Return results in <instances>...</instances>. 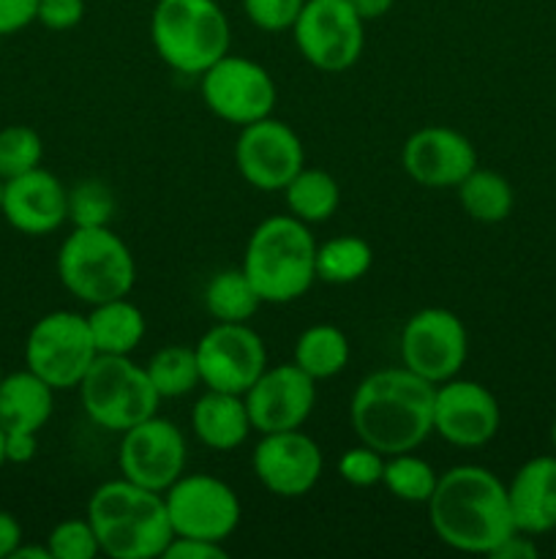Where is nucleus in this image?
Returning a JSON list of instances; mask_svg holds the SVG:
<instances>
[{"mask_svg": "<svg viewBox=\"0 0 556 559\" xmlns=\"http://www.w3.org/2000/svg\"><path fill=\"white\" fill-rule=\"evenodd\" d=\"M150 38L169 69L200 76L229 55L232 31L218 0H156Z\"/></svg>", "mask_w": 556, "mask_h": 559, "instance_id": "nucleus-5", "label": "nucleus"}, {"mask_svg": "<svg viewBox=\"0 0 556 559\" xmlns=\"http://www.w3.org/2000/svg\"><path fill=\"white\" fill-rule=\"evenodd\" d=\"M401 167L425 189H456L478 167V151L450 126H425L403 142Z\"/></svg>", "mask_w": 556, "mask_h": 559, "instance_id": "nucleus-19", "label": "nucleus"}, {"mask_svg": "<svg viewBox=\"0 0 556 559\" xmlns=\"http://www.w3.org/2000/svg\"><path fill=\"white\" fill-rule=\"evenodd\" d=\"M98 358L87 317L76 311H49L31 328L25 342V369L55 391L80 388L82 377Z\"/></svg>", "mask_w": 556, "mask_h": 559, "instance_id": "nucleus-8", "label": "nucleus"}, {"mask_svg": "<svg viewBox=\"0 0 556 559\" xmlns=\"http://www.w3.org/2000/svg\"><path fill=\"white\" fill-rule=\"evenodd\" d=\"M434 382L407 366L374 371L352 393L354 435L385 456L414 451L434 431Z\"/></svg>", "mask_w": 556, "mask_h": 559, "instance_id": "nucleus-2", "label": "nucleus"}, {"mask_svg": "<svg viewBox=\"0 0 556 559\" xmlns=\"http://www.w3.org/2000/svg\"><path fill=\"white\" fill-rule=\"evenodd\" d=\"M507 500L518 533L534 538L556 530V453L521 464L507 486Z\"/></svg>", "mask_w": 556, "mask_h": 559, "instance_id": "nucleus-21", "label": "nucleus"}, {"mask_svg": "<svg viewBox=\"0 0 556 559\" xmlns=\"http://www.w3.org/2000/svg\"><path fill=\"white\" fill-rule=\"evenodd\" d=\"M374 251L358 235H338L316 246V278L327 284H354L371 271Z\"/></svg>", "mask_w": 556, "mask_h": 559, "instance_id": "nucleus-29", "label": "nucleus"}, {"mask_svg": "<svg viewBox=\"0 0 556 559\" xmlns=\"http://www.w3.org/2000/svg\"><path fill=\"white\" fill-rule=\"evenodd\" d=\"M425 506L436 538L456 551L488 557L516 533L507 486L478 464H458L442 473Z\"/></svg>", "mask_w": 556, "mask_h": 559, "instance_id": "nucleus-1", "label": "nucleus"}, {"mask_svg": "<svg viewBox=\"0 0 556 559\" xmlns=\"http://www.w3.org/2000/svg\"><path fill=\"white\" fill-rule=\"evenodd\" d=\"M436 469L431 467L425 459L414 456L412 451L392 453L385 459V473H382V484L387 486L396 500L412 502V506H423L431 500L436 489Z\"/></svg>", "mask_w": 556, "mask_h": 559, "instance_id": "nucleus-31", "label": "nucleus"}, {"mask_svg": "<svg viewBox=\"0 0 556 559\" xmlns=\"http://www.w3.org/2000/svg\"><path fill=\"white\" fill-rule=\"evenodd\" d=\"M200 93L216 118L240 129L270 118L278 102V87L270 71L256 60L232 52L200 74Z\"/></svg>", "mask_w": 556, "mask_h": 559, "instance_id": "nucleus-10", "label": "nucleus"}, {"mask_svg": "<svg viewBox=\"0 0 556 559\" xmlns=\"http://www.w3.org/2000/svg\"><path fill=\"white\" fill-rule=\"evenodd\" d=\"M316 240L292 213L256 224L245 243L243 273L262 304H292L316 282Z\"/></svg>", "mask_w": 556, "mask_h": 559, "instance_id": "nucleus-4", "label": "nucleus"}, {"mask_svg": "<svg viewBox=\"0 0 556 559\" xmlns=\"http://www.w3.org/2000/svg\"><path fill=\"white\" fill-rule=\"evenodd\" d=\"M251 464H254V475L259 478V484L270 495L298 500L319 484L325 459H322V448L309 435H303L300 429H289L262 435Z\"/></svg>", "mask_w": 556, "mask_h": 559, "instance_id": "nucleus-16", "label": "nucleus"}, {"mask_svg": "<svg viewBox=\"0 0 556 559\" xmlns=\"http://www.w3.org/2000/svg\"><path fill=\"white\" fill-rule=\"evenodd\" d=\"M251 426L259 435L303 429L316 404V380L298 364L267 366L259 380L243 393Z\"/></svg>", "mask_w": 556, "mask_h": 559, "instance_id": "nucleus-17", "label": "nucleus"}, {"mask_svg": "<svg viewBox=\"0 0 556 559\" xmlns=\"http://www.w3.org/2000/svg\"><path fill=\"white\" fill-rule=\"evenodd\" d=\"M145 369L161 399L189 396L196 385H202L194 347H183V344H167V347H161L147 360Z\"/></svg>", "mask_w": 556, "mask_h": 559, "instance_id": "nucleus-30", "label": "nucleus"}, {"mask_svg": "<svg viewBox=\"0 0 556 559\" xmlns=\"http://www.w3.org/2000/svg\"><path fill=\"white\" fill-rule=\"evenodd\" d=\"M5 464V431L0 429V469H3Z\"/></svg>", "mask_w": 556, "mask_h": 559, "instance_id": "nucleus-45", "label": "nucleus"}, {"mask_svg": "<svg viewBox=\"0 0 556 559\" xmlns=\"http://www.w3.org/2000/svg\"><path fill=\"white\" fill-rule=\"evenodd\" d=\"M554 551H556V549H554Z\"/></svg>", "mask_w": 556, "mask_h": 559, "instance_id": "nucleus-49", "label": "nucleus"}, {"mask_svg": "<svg viewBox=\"0 0 556 559\" xmlns=\"http://www.w3.org/2000/svg\"><path fill=\"white\" fill-rule=\"evenodd\" d=\"M262 298L243 267L216 273L205 287V309L216 322H249L259 309Z\"/></svg>", "mask_w": 556, "mask_h": 559, "instance_id": "nucleus-28", "label": "nucleus"}, {"mask_svg": "<svg viewBox=\"0 0 556 559\" xmlns=\"http://www.w3.org/2000/svg\"><path fill=\"white\" fill-rule=\"evenodd\" d=\"M551 445H554V453H556V420L554 426H551Z\"/></svg>", "mask_w": 556, "mask_h": 559, "instance_id": "nucleus-46", "label": "nucleus"}, {"mask_svg": "<svg viewBox=\"0 0 556 559\" xmlns=\"http://www.w3.org/2000/svg\"><path fill=\"white\" fill-rule=\"evenodd\" d=\"M164 557L167 559H227V549H223V544H216V540L183 538V535H174V538L169 540Z\"/></svg>", "mask_w": 556, "mask_h": 559, "instance_id": "nucleus-38", "label": "nucleus"}, {"mask_svg": "<svg viewBox=\"0 0 556 559\" xmlns=\"http://www.w3.org/2000/svg\"><path fill=\"white\" fill-rule=\"evenodd\" d=\"M191 429L202 445L227 453L243 445L254 426L240 393L207 391L191 409Z\"/></svg>", "mask_w": 556, "mask_h": 559, "instance_id": "nucleus-22", "label": "nucleus"}, {"mask_svg": "<svg viewBox=\"0 0 556 559\" xmlns=\"http://www.w3.org/2000/svg\"><path fill=\"white\" fill-rule=\"evenodd\" d=\"M87 519L96 530L101 555L112 559L164 557L174 538L161 491H150L125 478L107 480L93 491Z\"/></svg>", "mask_w": 556, "mask_h": 559, "instance_id": "nucleus-3", "label": "nucleus"}, {"mask_svg": "<svg viewBox=\"0 0 556 559\" xmlns=\"http://www.w3.org/2000/svg\"><path fill=\"white\" fill-rule=\"evenodd\" d=\"M38 16V0H0V36L25 31Z\"/></svg>", "mask_w": 556, "mask_h": 559, "instance_id": "nucleus-39", "label": "nucleus"}, {"mask_svg": "<svg viewBox=\"0 0 556 559\" xmlns=\"http://www.w3.org/2000/svg\"><path fill=\"white\" fill-rule=\"evenodd\" d=\"M289 213L305 224L327 222L341 205V189L325 169L303 167L283 189Z\"/></svg>", "mask_w": 556, "mask_h": 559, "instance_id": "nucleus-27", "label": "nucleus"}, {"mask_svg": "<svg viewBox=\"0 0 556 559\" xmlns=\"http://www.w3.org/2000/svg\"><path fill=\"white\" fill-rule=\"evenodd\" d=\"M292 36L314 69L336 74L352 69L363 55L365 22L349 0H305Z\"/></svg>", "mask_w": 556, "mask_h": 559, "instance_id": "nucleus-9", "label": "nucleus"}, {"mask_svg": "<svg viewBox=\"0 0 556 559\" xmlns=\"http://www.w3.org/2000/svg\"><path fill=\"white\" fill-rule=\"evenodd\" d=\"M501 409L494 393L474 380L439 382L434 396V431L456 448H483L496 437Z\"/></svg>", "mask_w": 556, "mask_h": 559, "instance_id": "nucleus-18", "label": "nucleus"}, {"mask_svg": "<svg viewBox=\"0 0 556 559\" xmlns=\"http://www.w3.org/2000/svg\"><path fill=\"white\" fill-rule=\"evenodd\" d=\"M385 459H387L385 453L374 451L371 445L360 442L358 448H349V451L338 459V475H341L349 486L368 489V486L382 484Z\"/></svg>", "mask_w": 556, "mask_h": 559, "instance_id": "nucleus-35", "label": "nucleus"}, {"mask_svg": "<svg viewBox=\"0 0 556 559\" xmlns=\"http://www.w3.org/2000/svg\"><path fill=\"white\" fill-rule=\"evenodd\" d=\"M47 546L52 559H96L101 555V544H98L96 530L87 516L55 524Z\"/></svg>", "mask_w": 556, "mask_h": 559, "instance_id": "nucleus-34", "label": "nucleus"}, {"mask_svg": "<svg viewBox=\"0 0 556 559\" xmlns=\"http://www.w3.org/2000/svg\"><path fill=\"white\" fill-rule=\"evenodd\" d=\"M87 317L98 355H131L147 333V320L129 298H114L93 306Z\"/></svg>", "mask_w": 556, "mask_h": 559, "instance_id": "nucleus-24", "label": "nucleus"}, {"mask_svg": "<svg viewBox=\"0 0 556 559\" xmlns=\"http://www.w3.org/2000/svg\"><path fill=\"white\" fill-rule=\"evenodd\" d=\"M38 435H5V462L27 464L36 456Z\"/></svg>", "mask_w": 556, "mask_h": 559, "instance_id": "nucleus-41", "label": "nucleus"}, {"mask_svg": "<svg viewBox=\"0 0 556 559\" xmlns=\"http://www.w3.org/2000/svg\"><path fill=\"white\" fill-rule=\"evenodd\" d=\"M164 500H167L172 533L183 538L223 544L238 530L243 516L232 486L205 473H183L164 491Z\"/></svg>", "mask_w": 556, "mask_h": 559, "instance_id": "nucleus-11", "label": "nucleus"}, {"mask_svg": "<svg viewBox=\"0 0 556 559\" xmlns=\"http://www.w3.org/2000/svg\"><path fill=\"white\" fill-rule=\"evenodd\" d=\"M58 278L87 306L129 298L136 262L120 235L109 227H74L58 251Z\"/></svg>", "mask_w": 556, "mask_h": 559, "instance_id": "nucleus-6", "label": "nucleus"}, {"mask_svg": "<svg viewBox=\"0 0 556 559\" xmlns=\"http://www.w3.org/2000/svg\"><path fill=\"white\" fill-rule=\"evenodd\" d=\"M185 437L172 420L153 418L123 431L118 448L120 475L150 491H167L185 473Z\"/></svg>", "mask_w": 556, "mask_h": 559, "instance_id": "nucleus-15", "label": "nucleus"}, {"mask_svg": "<svg viewBox=\"0 0 556 559\" xmlns=\"http://www.w3.org/2000/svg\"><path fill=\"white\" fill-rule=\"evenodd\" d=\"M11 559H52V555H49V546H25V544H20V546H16L14 555H11Z\"/></svg>", "mask_w": 556, "mask_h": 559, "instance_id": "nucleus-44", "label": "nucleus"}, {"mask_svg": "<svg viewBox=\"0 0 556 559\" xmlns=\"http://www.w3.org/2000/svg\"><path fill=\"white\" fill-rule=\"evenodd\" d=\"M456 189L463 213H467L469 218H474V222H505L512 213V205H516V194H512L510 180H507L505 175L494 173V169L474 167Z\"/></svg>", "mask_w": 556, "mask_h": 559, "instance_id": "nucleus-25", "label": "nucleus"}, {"mask_svg": "<svg viewBox=\"0 0 556 559\" xmlns=\"http://www.w3.org/2000/svg\"><path fill=\"white\" fill-rule=\"evenodd\" d=\"M114 216V197L101 180H82L69 189V222L74 227H109Z\"/></svg>", "mask_w": 556, "mask_h": 559, "instance_id": "nucleus-33", "label": "nucleus"}, {"mask_svg": "<svg viewBox=\"0 0 556 559\" xmlns=\"http://www.w3.org/2000/svg\"><path fill=\"white\" fill-rule=\"evenodd\" d=\"M22 544V524L14 513L0 511V559H11L16 546Z\"/></svg>", "mask_w": 556, "mask_h": 559, "instance_id": "nucleus-42", "label": "nucleus"}, {"mask_svg": "<svg viewBox=\"0 0 556 559\" xmlns=\"http://www.w3.org/2000/svg\"><path fill=\"white\" fill-rule=\"evenodd\" d=\"M0 200H3V178H0Z\"/></svg>", "mask_w": 556, "mask_h": 559, "instance_id": "nucleus-47", "label": "nucleus"}, {"mask_svg": "<svg viewBox=\"0 0 556 559\" xmlns=\"http://www.w3.org/2000/svg\"><path fill=\"white\" fill-rule=\"evenodd\" d=\"M349 3H352V9L358 11L360 20L374 22V20H382V16L392 9L396 0H349Z\"/></svg>", "mask_w": 556, "mask_h": 559, "instance_id": "nucleus-43", "label": "nucleus"}, {"mask_svg": "<svg viewBox=\"0 0 556 559\" xmlns=\"http://www.w3.org/2000/svg\"><path fill=\"white\" fill-rule=\"evenodd\" d=\"M3 377H5V374H3V369H0V382H3Z\"/></svg>", "mask_w": 556, "mask_h": 559, "instance_id": "nucleus-48", "label": "nucleus"}, {"mask_svg": "<svg viewBox=\"0 0 556 559\" xmlns=\"http://www.w3.org/2000/svg\"><path fill=\"white\" fill-rule=\"evenodd\" d=\"M540 551H537V546H534L532 535L518 533L516 530V533L507 535V538L501 540V544L496 546L488 557H494V559H534Z\"/></svg>", "mask_w": 556, "mask_h": 559, "instance_id": "nucleus-40", "label": "nucleus"}, {"mask_svg": "<svg viewBox=\"0 0 556 559\" xmlns=\"http://www.w3.org/2000/svg\"><path fill=\"white\" fill-rule=\"evenodd\" d=\"M305 0H243V11L254 27L265 33L292 31Z\"/></svg>", "mask_w": 556, "mask_h": 559, "instance_id": "nucleus-36", "label": "nucleus"}, {"mask_svg": "<svg viewBox=\"0 0 556 559\" xmlns=\"http://www.w3.org/2000/svg\"><path fill=\"white\" fill-rule=\"evenodd\" d=\"M398 347H401V364L409 371L439 385L458 377L467 364L469 333L456 311L431 306L409 317Z\"/></svg>", "mask_w": 556, "mask_h": 559, "instance_id": "nucleus-12", "label": "nucleus"}, {"mask_svg": "<svg viewBox=\"0 0 556 559\" xmlns=\"http://www.w3.org/2000/svg\"><path fill=\"white\" fill-rule=\"evenodd\" d=\"M44 142L31 126H5L0 129V178L9 180L41 167Z\"/></svg>", "mask_w": 556, "mask_h": 559, "instance_id": "nucleus-32", "label": "nucleus"}, {"mask_svg": "<svg viewBox=\"0 0 556 559\" xmlns=\"http://www.w3.org/2000/svg\"><path fill=\"white\" fill-rule=\"evenodd\" d=\"M294 364L309 377L330 380L349 364V338L336 325H311L294 342Z\"/></svg>", "mask_w": 556, "mask_h": 559, "instance_id": "nucleus-26", "label": "nucleus"}, {"mask_svg": "<svg viewBox=\"0 0 556 559\" xmlns=\"http://www.w3.org/2000/svg\"><path fill=\"white\" fill-rule=\"evenodd\" d=\"M80 399L87 418L114 435L153 418L161 404L147 369L134 364L131 355H98L82 377Z\"/></svg>", "mask_w": 556, "mask_h": 559, "instance_id": "nucleus-7", "label": "nucleus"}, {"mask_svg": "<svg viewBox=\"0 0 556 559\" xmlns=\"http://www.w3.org/2000/svg\"><path fill=\"white\" fill-rule=\"evenodd\" d=\"M200 380L207 391L243 396L267 369V349L249 322H216L194 344Z\"/></svg>", "mask_w": 556, "mask_h": 559, "instance_id": "nucleus-13", "label": "nucleus"}, {"mask_svg": "<svg viewBox=\"0 0 556 559\" xmlns=\"http://www.w3.org/2000/svg\"><path fill=\"white\" fill-rule=\"evenodd\" d=\"M85 16V0H38V16L47 31H71Z\"/></svg>", "mask_w": 556, "mask_h": 559, "instance_id": "nucleus-37", "label": "nucleus"}, {"mask_svg": "<svg viewBox=\"0 0 556 559\" xmlns=\"http://www.w3.org/2000/svg\"><path fill=\"white\" fill-rule=\"evenodd\" d=\"M234 164L249 186L259 191H283L305 167V147L298 131L283 120L262 118L240 129L234 142Z\"/></svg>", "mask_w": 556, "mask_h": 559, "instance_id": "nucleus-14", "label": "nucleus"}, {"mask_svg": "<svg viewBox=\"0 0 556 559\" xmlns=\"http://www.w3.org/2000/svg\"><path fill=\"white\" fill-rule=\"evenodd\" d=\"M55 409V388L31 369L5 374L0 382V429L5 435H38Z\"/></svg>", "mask_w": 556, "mask_h": 559, "instance_id": "nucleus-23", "label": "nucleus"}, {"mask_svg": "<svg viewBox=\"0 0 556 559\" xmlns=\"http://www.w3.org/2000/svg\"><path fill=\"white\" fill-rule=\"evenodd\" d=\"M0 213L22 235L41 238L69 222V189L49 169L36 167L3 180Z\"/></svg>", "mask_w": 556, "mask_h": 559, "instance_id": "nucleus-20", "label": "nucleus"}]
</instances>
